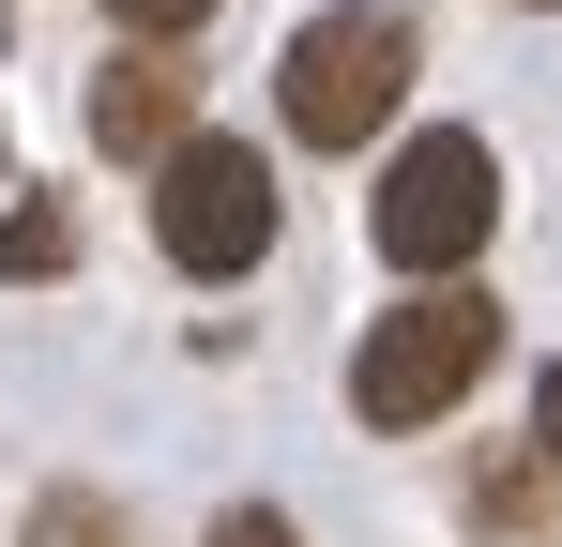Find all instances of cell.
<instances>
[{
    "label": "cell",
    "mask_w": 562,
    "mask_h": 547,
    "mask_svg": "<svg viewBox=\"0 0 562 547\" xmlns=\"http://www.w3.org/2000/svg\"><path fill=\"white\" fill-rule=\"evenodd\" d=\"M106 15H122V46H198L213 31V0H106Z\"/></svg>",
    "instance_id": "cell-9"
},
{
    "label": "cell",
    "mask_w": 562,
    "mask_h": 547,
    "mask_svg": "<svg viewBox=\"0 0 562 547\" xmlns=\"http://www.w3.org/2000/svg\"><path fill=\"white\" fill-rule=\"evenodd\" d=\"M532 456H548V471H562V365H548V380H532Z\"/></svg>",
    "instance_id": "cell-11"
},
{
    "label": "cell",
    "mask_w": 562,
    "mask_h": 547,
    "mask_svg": "<svg viewBox=\"0 0 562 547\" xmlns=\"http://www.w3.org/2000/svg\"><path fill=\"white\" fill-rule=\"evenodd\" d=\"M31 547H122V502L106 487H31Z\"/></svg>",
    "instance_id": "cell-8"
},
{
    "label": "cell",
    "mask_w": 562,
    "mask_h": 547,
    "mask_svg": "<svg viewBox=\"0 0 562 547\" xmlns=\"http://www.w3.org/2000/svg\"><path fill=\"white\" fill-rule=\"evenodd\" d=\"M213 547H304V533H289L274 502H228V517H213Z\"/></svg>",
    "instance_id": "cell-10"
},
{
    "label": "cell",
    "mask_w": 562,
    "mask_h": 547,
    "mask_svg": "<svg viewBox=\"0 0 562 547\" xmlns=\"http://www.w3.org/2000/svg\"><path fill=\"white\" fill-rule=\"evenodd\" d=\"M153 244H168V274H259L274 259V168L198 122L183 153L153 168Z\"/></svg>",
    "instance_id": "cell-4"
},
{
    "label": "cell",
    "mask_w": 562,
    "mask_h": 547,
    "mask_svg": "<svg viewBox=\"0 0 562 547\" xmlns=\"http://www.w3.org/2000/svg\"><path fill=\"white\" fill-rule=\"evenodd\" d=\"M61 259H77V213H61V198H15V213H0V289H46Z\"/></svg>",
    "instance_id": "cell-7"
},
{
    "label": "cell",
    "mask_w": 562,
    "mask_h": 547,
    "mask_svg": "<svg viewBox=\"0 0 562 547\" xmlns=\"http://www.w3.org/2000/svg\"><path fill=\"white\" fill-rule=\"evenodd\" d=\"M366 228H380V259H395V274L457 289V274L486 259V228H502V153H486L471 122H426V137H411V153L380 168Z\"/></svg>",
    "instance_id": "cell-3"
},
{
    "label": "cell",
    "mask_w": 562,
    "mask_h": 547,
    "mask_svg": "<svg viewBox=\"0 0 562 547\" xmlns=\"http://www.w3.org/2000/svg\"><path fill=\"white\" fill-rule=\"evenodd\" d=\"M395 107H411V15L395 0H319L274 46V122L304 153H366Z\"/></svg>",
    "instance_id": "cell-1"
},
{
    "label": "cell",
    "mask_w": 562,
    "mask_h": 547,
    "mask_svg": "<svg viewBox=\"0 0 562 547\" xmlns=\"http://www.w3.org/2000/svg\"><path fill=\"white\" fill-rule=\"evenodd\" d=\"M486 365H502V304H486L471 274L457 289H411L395 320H366V350H350V411L395 426V442H411V426H457Z\"/></svg>",
    "instance_id": "cell-2"
},
{
    "label": "cell",
    "mask_w": 562,
    "mask_h": 547,
    "mask_svg": "<svg viewBox=\"0 0 562 547\" xmlns=\"http://www.w3.org/2000/svg\"><path fill=\"white\" fill-rule=\"evenodd\" d=\"M198 137V77H183V46H122L92 77V153H122V168H168Z\"/></svg>",
    "instance_id": "cell-5"
},
{
    "label": "cell",
    "mask_w": 562,
    "mask_h": 547,
    "mask_svg": "<svg viewBox=\"0 0 562 547\" xmlns=\"http://www.w3.org/2000/svg\"><path fill=\"white\" fill-rule=\"evenodd\" d=\"M471 547H562V471L532 442H486V456H471Z\"/></svg>",
    "instance_id": "cell-6"
}]
</instances>
